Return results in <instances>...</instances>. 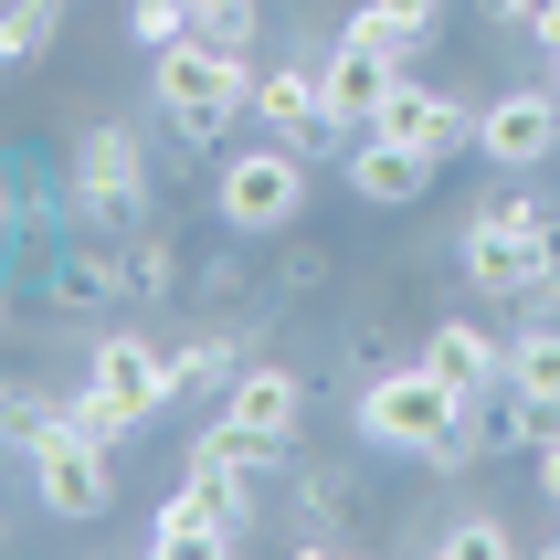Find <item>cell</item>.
<instances>
[{
    "label": "cell",
    "mask_w": 560,
    "mask_h": 560,
    "mask_svg": "<svg viewBox=\"0 0 560 560\" xmlns=\"http://www.w3.org/2000/svg\"><path fill=\"white\" fill-rule=\"evenodd\" d=\"M149 95H159V117L180 127L190 149H212L233 117H254V63H244V43L180 32L170 54H149Z\"/></svg>",
    "instance_id": "cell-1"
},
{
    "label": "cell",
    "mask_w": 560,
    "mask_h": 560,
    "mask_svg": "<svg viewBox=\"0 0 560 560\" xmlns=\"http://www.w3.org/2000/svg\"><path fill=\"white\" fill-rule=\"evenodd\" d=\"M550 233L560 222L539 212V190H498V201H476L466 222V285L476 296H498V307H518V296H550Z\"/></svg>",
    "instance_id": "cell-2"
},
{
    "label": "cell",
    "mask_w": 560,
    "mask_h": 560,
    "mask_svg": "<svg viewBox=\"0 0 560 560\" xmlns=\"http://www.w3.org/2000/svg\"><path fill=\"white\" fill-rule=\"evenodd\" d=\"M360 434L381 444V455H455L466 444V392L434 371V360H412V371H381L371 392H360Z\"/></svg>",
    "instance_id": "cell-3"
},
{
    "label": "cell",
    "mask_w": 560,
    "mask_h": 560,
    "mask_svg": "<svg viewBox=\"0 0 560 560\" xmlns=\"http://www.w3.org/2000/svg\"><path fill=\"white\" fill-rule=\"evenodd\" d=\"M117 444H95V434H74V423H43V434L22 444V466H32V498H43V518H63V529H85V518H106L117 508V466H106Z\"/></svg>",
    "instance_id": "cell-4"
},
{
    "label": "cell",
    "mask_w": 560,
    "mask_h": 560,
    "mask_svg": "<svg viewBox=\"0 0 560 560\" xmlns=\"http://www.w3.org/2000/svg\"><path fill=\"white\" fill-rule=\"evenodd\" d=\"M212 212H222V233H285V222L307 212V149H296V138L233 149L222 180H212Z\"/></svg>",
    "instance_id": "cell-5"
},
{
    "label": "cell",
    "mask_w": 560,
    "mask_h": 560,
    "mask_svg": "<svg viewBox=\"0 0 560 560\" xmlns=\"http://www.w3.org/2000/svg\"><path fill=\"white\" fill-rule=\"evenodd\" d=\"M402 63H412V43H392L381 22H349L339 43L317 54V85H328V117H339L349 138H360V127H371V106H381L392 85H402Z\"/></svg>",
    "instance_id": "cell-6"
},
{
    "label": "cell",
    "mask_w": 560,
    "mask_h": 560,
    "mask_svg": "<svg viewBox=\"0 0 560 560\" xmlns=\"http://www.w3.org/2000/svg\"><path fill=\"white\" fill-rule=\"evenodd\" d=\"M476 117H487V95H444V85H412V74H402V85H392V95L371 106V127H381V138L423 149L434 170L476 149Z\"/></svg>",
    "instance_id": "cell-7"
},
{
    "label": "cell",
    "mask_w": 560,
    "mask_h": 560,
    "mask_svg": "<svg viewBox=\"0 0 560 560\" xmlns=\"http://www.w3.org/2000/svg\"><path fill=\"white\" fill-rule=\"evenodd\" d=\"M550 149H560V85H508V95H487V117H476V159H487V170L529 180Z\"/></svg>",
    "instance_id": "cell-8"
},
{
    "label": "cell",
    "mask_w": 560,
    "mask_h": 560,
    "mask_svg": "<svg viewBox=\"0 0 560 560\" xmlns=\"http://www.w3.org/2000/svg\"><path fill=\"white\" fill-rule=\"evenodd\" d=\"M85 381H95L117 412H138V423H149V412L180 392V360H170L159 339H138V328H106V339H85Z\"/></svg>",
    "instance_id": "cell-9"
},
{
    "label": "cell",
    "mask_w": 560,
    "mask_h": 560,
    "mask_svg": "<svg viewBox=\"0 0 560 560\" xmlns=\"http://www.w3.org/2000/svg\"><path fill=\"white\" fill-rule=\"evenodd\" d=\"M63 180H74V212H95V222L138 212V201H149V149H138V127H85Z\"/></svg>",
    "instance_id": "cell-10"
},
{
    "label": "cell",
    "mask_w": 560,
    "mask_h": 560,
    "mask_svg": "<svg viewBox=\"0 0 560 560\" xmlns=\"http://www.w3.org/2000/svg\"><path fill=\"white\" fill-rule=\"evenodd\" d=\"M222 423L244 444H265V455H285L296 444V423H307V392H296V371H276V360H244L233 371V392H222Z\"/></svg>",
    "instance_id": "cell-11"
},
{
    "label": "cell",
    "mask_w": 560,
    "mask_h": 560,
    "mask_svg": "<svg viewBox=\"0 0 560 560\" xmlns=\"http://www.w3.org/2000/svg\"><path fill=\"white\" fill-rule=\"evenodd\" d=\"M244 518H254V498H222V487H201V476H190L180 498H170V508L149 518V550H159V560H190V550H233V539H244Z\"/></svg>",
    "instance_id": "cell-12"
},
{
    "label": "cell",
    "mask_w": 560,
    "mask_h": 560,
    "mask_svg": "<svg viewBox=\"0 0 560 560\" xmlns=\"http://www.w3.org/2000/svg\"><path fill=\"white\" fill-rule=\"evenodd\" d=\"M254 117H265V138H296V149L339 138V117H328V85H317V63H265V74H254Z\"/></svg>",
    "instance_id": "cell-13"
},
{
    "label": "cell",
    "mask_w": 560,
    "mask_h": 560,
    "mask_svg": "<svg viewBox=\"0 0 560 560\" xmlns=\"http://www.w3.org/2000/svg\"><path fill=\"white\" fill-rule=\"evenodd\" d=\"M423 180H434V159H423V149L381 138V127H360V138H349V190H360V201L402 212V201H423Z\"/></svg>",
    "instance_id": "cell-14"
},
{
    "label": "cell",
    "mask_w": 560,
    "mask_h": 560,
    "mask_svg": "<svg viewBox=\"0 0 560 560\" xmlns=\"http://www.w3.org/2000/svg\"><path fill=\"white\" fill-rule=\"evenodd\" d=\"M423 360H434V371L455 381L466 402L487 392V381H508V339H498V328H476V317H444L434 339H423Z\"/></svg>",
    "instance_id": "cell-15"
},
{
    "label": "cell",
    "mask_w": 560,
    "mask_h": 560,
    "mask_svg": "<svg viewBox=\"0 0 560 560\" xmlns=\"http://www.w3.org/2000/svg\"><path fill=\"white\" fill-rule=\"evenodd\" d=\"M508 392H529V402L560 423V328H529V339H508Z\"/></svg>",
    "instance_id": "cell-16"
},
{
    "label": "cell",
    "mask_w": 560,
    "mask_h": 560,
    "mask_svg": "<svg viewBox=\"0 0 560 560\" xmlns=\"http://www.w3.org/2000/svg\"><path fill=\"white\" fill-rule=\"evenodd\" d=\"M106 296H138L127 285V254H63L54 265V307H106Z\"/></svg>",
    "instance_id": "cell-17"
},
{
    "label": "cell",
    "mask_w": 560,
    "mask_h": 560,
    "mask_svg": "<svg viewBox=\"0 0 560 560\" xmlns=\"http://www.w3.org/2000/svg\"><path fill=\"white\" fill-rule=\"evenodd\" d=\"M180 32H201V22H190V0H127V43H138V54H170Z\"/></svg>",
    "instance_id": "cell-18"
},
{
    "label": "cell",
    "mask_w": 560,
    "mask_h": 560,
    "mask_svg": "<svg viewBox=\"0 0 560 560\" xmlns=\"http://www.w3.org/2000/svg\"><path fill=\"white\" fill-rule=\"evenodd\" d=\"M54 32H63V0H11V22H0V54H11V63H32L43 43H54Z\"/></svg>",
    "instance_id": "cell-19"
},
{
    "label": "cell",
    "mask_w": 560,
    "mask_h": 560,
    "mask_svg": "<svg viewBox=\"0 0 560 560\" xmlns=\"http://www.w3.org/2000/svg\"><path fill=\"white\" fill-rule=\"evenodd\" d=\"M170 360H180V392H233V371H244L233 339H190V349H170Z\"/></svg>",
    "instance_id": "cell-20"
},
{
    "label": "cell",
    "mask_w": 560,
    "mask_h": 560,
    "mask_svg": "<svg viewBox=\"0 0 560 560\" xmlns=\"http://www.w3.org/2000/svg\"><path fill=\"white\" fill-rule=\"evenodd\" d=\"M360 22H381L392 43H423V32L444 22V0H360Z\"/></svg>",
    "instance_id": "cell-21"
},
{
    "label": "cell",
    "mask_w": 560,
    "mask_h": 560,
    "mask_svg": "<svg viewBox=\"0 0 560 560\" xmlns=\"http://www.w3.org/2000/svg\"><path fill=\"white\" fill-rule=\"evenodd\" d=\"M190 22L212 43H254V0H190Z\"/></svg>",
    "instance_id": "cell-22"
},
{
    "label": "cell",
    "mask_w": 560,
    "mask_h": 560,
    "mask_svg": "<svg viewBox=\"0 0 560 560\" xmlns=\"http://www.w3.org/2000/svg\"><path fill=\"white\" fill-rule=\"evenodd\" d=\"M444 550H455V560H498L508 529H498V518H455V529H444Z\"/></svg>",
    "instance_id": "cell-23"
},
{
    "label": "cell",
    "mask_w": 560,
    "mask_h": 560,
    "mask_svg": "<svg viewBox=\"0 0 560 560\" xmlns=\"http://www.w3.org/2000/svg\"><path fill=\"white\" fill-rule=\"evenodd\" d=\"M170 276H180V265H170V244H138V254H127V285H138V296H159Z\"/></svg>",
    "instance_id": "cell-24"
},
{
    "label": "cell",
    "mask_w": 560,
    "mask_h": 560,
    "mask_svg": "<svg viewBox=\"0 0 560 560\" xmlns=\"http://www.w3.org/2000/svg\"><path fill=\"white\" fill-rule=\"evenodd\" d=\"M43 423H54V402H43L32 381H11V444H32V434H43Z\"/></svg>",
    "instance_id": "cell-25"
},
{
    "label": "cell",
    "mask_w": 560,
    "mask_h": 560,
    "mask_svg": "<svg viewBox=\"0 0 560 560\" xmlns=\"http://www.w3.org/2000/svg\"><path fill=\"white\" fill-rule=\"evenodd\" d=\"M529 476H539V498L560 508V434H539V466H529Z\"/></svg>",
    "instance_id": "cell-26"
},
{
    "label": "cell",
    "mask_w": 560,
    "mask_h": 560,
    "mask_svg": "<svg viewBox=\"0 0 560 560\" xmlns=\"http://www.w3.org/2000/svg\"><path fill=\"white\" fill-rule=\"evenodd\" d=\"M529 32L550 43V63H560V0H539V22H529Z\"/></svg>",
    "instance_id": "cell-27"
},
{
    "label": "cell",
    "mask_w": 560,
    "mask_h": 560,
    "mask_svg": "<svg viewBox=\"0 0 560 560\" xmlns=\"http://www.w3.org/2000/svg\"><path fill=\"white\" fill-rule=\"evenodd\" d=\"M498 22H518V32H529V22H539V0H498Z\"/></svg>",
    "instance_id": "cell-28"
},
{
    "label": "cell",
    "mask_w": 560,
    "mask_h": 560,
    "mask_svg": "<svg viewBox=\"0 0 560 560\" xmlns=\"http://www.w3.org/2000/svg\"><path fill=\"white\" fill-rule=\"evenodd\" d=\"M550 85H560V74H550Z\"/></svg>",
    "instance_id": "cell-29"
},
{
    "label": "cell",
    "mask_w": 560,
    "mask_h": 560,
    "mask_svg": "<svg viewBox=\"0 0 560 560\" xmlns=\"http://www.w3.org/2000/svg\"><path fill=\"white\" fill-rule=\"evenodd\" d=\"M550 550H560V539H550Z\"/></svg>",
    "instance_id": "cell-30"
}]
</instances>
